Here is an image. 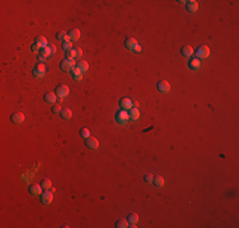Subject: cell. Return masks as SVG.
<instances>
[{
	"instance_id": "obj_2",
	"label": "cell",
	"mask_w": 239,
	"mask_h": 228,
	"mask_svg": "<svg viewBox=\"0 0 239 228\" xmlns=\"http://www.w3.org/2000/svg\"><path fill=\"white\" fill-rule=\"evenodd\" d=\"M196 58H199V60H202V58H207L210 56V48L207 46H200L195 51Z\"/></svg>"
},
{
	"instance_id": "obj_14",
	"label": "cell",
	"mask_w": 239,
	"mask_h": 228,
	"mask_svg": "<svg viewBox=\"0 0 239 228\" xmlns=\"http://www.w3.org/2000/svg\"><path fill=\"white\" fill-rule=\"evenodd\" d=\"M35 45H37V46L42 49V48H45L48 43H47V39H46L44 36H37V37L35 38Z\"/></svg>"
},
{
	"instance_id": "obj_13",
	"label": "cell",
	"mask_w": 239,
	"mask_h": 228,
	"mask_svg": "<svg viewBox=\"0 0 239 228\" xmlns=\"http://www.w3.org/2000/svg\"><path fill=\"white\" fill-rule=\"evenodd\" d=\"M186 9L190 13H195L199 9V3L196 0H190V2H186Z\"/></svg>"
},
{
	"instance_id": "obj_9",
	"label": "cell",
	"mask_w": 239,
	"mask_h": 228,
	"mask_svg": "<svg viewBox=\"0 0 239 228\" xmlns=\"http://www.w3.org/2000/svg\"><path fill=\"white\" fill-rule=\"evenodd\" d=\"M85 146H87L88 148H90V150H97L99 147V142H98L97 138L90 136L88 138H85Z\"/></svg>"
},
{
	"instance_id": "obj_25",
	"label": "cell",
	"mask_w": 239,
	"mask_h": 228,
	"mask_svg": "<svg viewBox=\"0 0 239 228\" xmlns=\"http://www.w3.org/2000/svg\"><path fill=\"white\" fill-rule=\"evenodd\" d=\"M41 186H42V189L44 190H48V189H51V186H52V183H51V180L50 179H44L41 181Z\"/></svg>"
},
{
	"instance_id": "obj_37",
	"label": "cell",
	"mask_w": 239,
	"mask_h": 228,
	"mask_svg": "<svg viewBox=\"0 0 239 228\" xmlns=\"http://www.w3.org/2000/svg\"><path fill=\"white\" fill-rule=\"evenodd\" d=\"M132 51H135V52H140V51H141V47L139 46V45H136L135 47H134V49Z\"/></svg>"
},
{
	"instance_id": "obj_1",
	"label": "cell",
	"mask_w": 239,
	"mask_h": 228,
	"mask_svg": "<svg viewBox=\"0 0 239 228\" xmlns=\"http://www.w3.org/2000/svg\"><path fill=\"white\" fill-rule=\"evenodd\" d=\"M75 67H76V63L74 61V58H65V60H63L61 63H60V69L64 72H71Z\"/></svg>"
},
{
	"instance_id": "obj_8",
	"label": "cell",
	"mask_w": 239,
	"mask_h": 228,
	"mask_svg": "<svg viewBox=\"0 0 239 228\" xmlns=\"http://www.w3.org/2000/svg\"><path fill=\"white\" fill-rule=\"evenodd\" d=\"M41 53L44 55L45 57H48V56H52L54 53H56V47H55V45H52V43H48L45 48H42L41 49Z\"/></svg>"
},
{
	"instance_id": "obj_16",
	"label": "cell",
	"mask_w": 239,
	"mask_h": 228,
	"mask_svg": "<svg viewBox=\"0 0 239 228\" xmlns=\"http://www.w3.org/2000/svg\"><path fill=\"white\" fill-rule=\"evenodd\" d=\"M44 100L48 104H55L56 103V94L55 92H47L44 96Z\"/></svg>"
},
{
	"instance_id": "obj_24",
	"label": "cell",
	"mask_w": 239,
	"mask_h": 228,
	"mask_svg": "<svg viewBox=\"0 0 239 228\" xmlns=\"http://www.w3.org/2000/svg\"><path fill=\"white\" fill-rule=\"evenodd\" d=\"M115 227H117V228H127V227H129V221H127V219H118V221H116Z\"/></svg>"
},
{
	"instance_id": "obj_29",
	"label": "cell",
	"mask_w": 239,
	"mask_h": 228,
	"mask_svg": "<svg viewBox=\"0 0 239 228\" xmlns=\"http://www.w3.org/2000/svg\"><path fill=\"white\" fill-rule=\"evenodd\" d=\"M79 134H80L83 138H88V137H90V132H89L88 128H82L80 132H79Z\"/></svg>"
},
{
	"instance_id": "obj_20",
	"label": "cell",
	"mask_w": 239,
	"mask_h": 228,
	"mask_svg": "<svg viewBox=\"0 0 239 228\" xmlns=\"http://www.w3.org/2000/svg\"><path fill=\"white\" fill-rule=\"evenodd\" d=\"M188 67H190L191 70H197V69H200V67H201L200 60H199V58H192V60L188 62Z\"/></svg>"
},
{
	"instance_id": "obj_3",
	"label": "cell",
	"mask_w": 239,
	"mask_h": 228,
	"mask_svg": "<svg viewBox=\"0 0 239 228\" xmlns=\"http://www.w3.org/2000/svg\"><path fill=\"white\" fill-rule=\"evenodd\" d=\"M40 200H41V203L44 205H50L51 203H52V200H54L52 193L48 191V190H45V193H42L40 195Z\"/></svg>"
},
{
	"instance_id": "obj_22",
	"label": "cell",
	"mask_w": 239,
	"mask_h": 228,
	"mask_svg": "<svg viewBox=\"0 0 239 228\" xmlns=\"http://www.w3.org/2000/svg\"><path fill=\"white\" fill-rule=\"evenodd\" d=\"M153 184H154L157 188H161V186H164V179L160 175H157V176H154V179H153Z\"/></svg>"
},
{
	"instance_id": "obj_28",
	"label": "cell",
	"mask_w": 239,
	"mask_h": 228,
	"mask_svg": "<svg viewBox=\"0 0 239 228\" xmlns=\"http://www.w3.org/2000/svg\"><path fill=\"white\" fill-rule=\"evenodd\" d=\"M61 47H63V49L65 51V52H69V51L73 49V43L71 42H63Z\"/></svg>"
},
{
	"instance_id": "obj_17",
	"label": "cell",
	"mask_w": 239,
	"mask_h": 228,
	"mask_svg": "<svg viewBox=\"0 0 239 228\" xmlns=\"http://www.w3.org/2000/svg\"><path fill=\"white\" fill-rule=\"evenodd\" d=\"M69 37H70V41H73V42H76L79 38H80V31L79 29H71L70 32H69Z\"/></svg>"
},
{
	"instance_id": "obj_26",
	"label": "cell",
	"mask_w": 239,
	"mask_h": 228,
	"mask_svg": "<svg viewBox=\"0 0 239 228\" xmlns=\"http://www.w3.org/2000/svg\"><path fill=\"white\" fill-rule=\"evenodd\" d=\"M127 221H129V223H131V224H136L139 221V215L136 213H130L129 215H127Z\"/></svg>"
},
{
	"instance_id": "obj_19",
	"label": "cell",
	"mask_w": 239,
	"mask_h": 228,
	"mask_svg": "<svg viewBox=\"0 0 239 228\" xmlns=\"http://www.w3.org/2000/svg\"><path fill=\"white\" fill-rule=\"evenodd\" d=\"M138 45V41H136L135 38H127L126 41H125V47L127 48V49H134V47Z\"/></svg>"
},
{
	"instance_id": "obj_5",
	"label": "cell",
	"mask_w": 239,
	"mask_h": 228,
	"mask_svg": "<svg viewBox=\"0 0 239 228\" xmlns=\"http://www.w3.org/2000/svg\"><path fill=\"white\" fill-rule=\"evenodd\" d=\"M118 105L122 110H130V109L134 107V101L130 98H121L118 101Z\"/></svg>"
},
{
	"instance_id": "obj_33",
	"label": "cell",
	"mask_w": 239,
	"mask_h": 228,
	"mask_svg": "<svg viewBox=\"0 0 239 228\" xmlns=\"http://www.w3.org/2000/svg\"><path fill=\"white\" fill-rule=\"evenodd\" d=\"M153 179H154V176H153L151 174H146L144 177V181L145 183H153Z\"/></svg>"
},
{
	"instance_id": "obj_12",
	"label": "cell",
	"mask_w": 239,
	"mask_h": 228,
	"mask_svg": "<svg viewBox=\"0 0 239 228\" xmlns=\"http://www.w3.org/2000/svg\"><path fill=\"white\" fill-rule=\"evenodd\" d=\"M157 89L160 91V92H168L170 90V85L168 84V81L165 80H161L157 84Z\"/></svg>"
},
{
	"instance_id": "obj_4",
	"label": "cell",
	"mask_w": 239,
	"mask_h": 228,
	"mask_svg": "<svg viewBox=\"0 0 239 228\" xmlns=\"http://www.w3.org/2000/svg\"><path fill=\"white\" fill-rule=\"evenodd\" d=\"M115 119L120 124H125L127 121L130 119V115H129V113H127V110H120V112L116 113Z\"/></svg>"
},
{
	"instance_id": "obj_31",
	"label": "cell",
	"mask_w": 239,
	"mask_h": 228,
	"mask_svg": "<svg viewBox=\"0 0 239 228\" xmlns=\"http://www.w3.org/2000/svg\"><path fill=\"white\" fill-rule=\"evenodd\" d=\"M66 58H75L76 56V52H75V48H73L71 51H69V52H66Z\"/></svg>"
},
{
	"instance_id": "obj_21",
	"label": "cell",
	"mask_w": 239,
	"mask_h": 228,
	"mask_svg": "<svg viewBox=\"0 0 239 228\" xmlns=\"http://www.w3.org/2000/svg\"><path fill=\"white\" fill-rule=\"evenodd\" d=\"M60 117H61L63 119H66V121H69L70 118L73 117V112L70 110L69 108H65V109H63V110H61V113H60Z\"/></svg>"
},
{
	"instance_id": "obj_34",
	"label": "cell",
	"mask_w": 239,
	"mask_h": 228,
	"mask_svg": "<svg viewBox=\"0 0 239 228\" xmlns=\"http://www.w3.org/2000/svg\"><path fill=\"white\" fill-rule=\"evenodd\" d=\"M75 52H76L75 58H80V57L83 56V51H82V48H79V47H76V48H75Z\"/></svg>"
},
{
	"instance_id": "obj_35",
	"label": "cell",
	"mask_w": 239,
	"mask_h": 228,
	"mask_svg": "<svg viewBox=\"0 0 239 228\" xmlns=\"http://www.w3.org/2000/svg\"><path fill=\"white\" fill-rule=\"evenodd\" d=\"M31 49L33 51V52H38V51H41V48H40L37 45H32V46H31Z\"/></svg>"
},
{
	"instance_id": "obj_15",
	"label": "cell",
	"mask_w": 239,
	"mask_h": 228,
	"mask_svg": "<svg viewBox=\"0 0 239 228\" xmlns=\"http://www.w3.org/2000/svg\"><path fill=\"white\" fill-rule=\"evenodd\" d=\"M181 53H182L184 57H191V56L195 53V51H193V48H192L190 45H186V46H183V47L181 48Z\"/></svg>"
},
{
	"instance_id": "obj_27",
	"label": "cell",
	"mask_w": 239,
	"mask_h": 228,
	"mask_svg": "<svg viewBox=\"0 0 239 228\" xmlns=\"http://www.w3.org/2000/svg\"><path fill=\"white\" fill-rule=\"evenodd\" d=\"M76 67L82 71V72H85L88 70V62H85V61H79L78 63H76Z\"/></svg>"
},
{
	"instance_id": "obj_6",
	"label": "cell",
	"mask_w": 239,
	"mask_h": 228,
	"mask_svg": "<svg viewBox=\"0 0 239 228\" xmlns=\"http://www.w3.org/2000/svg\"><path fill=\"white\" fill-rule=\"evenodd\" d=\"M46 72V66L44 63H37L32 70V74L35 78H42Z\"/></svg>"
},
{
	"instance_id": "obj_7",
	"label": "cell",
	"mask_w": 239,
	"mask_h": 228,
	"mask_svg": "<svg viewBox=\"0 0 239 228\" xmlns=\"http://www.w3.org/2000/svg\"><path fill=\"white\" fill-rule=\"evenodd\" d=\"M69 92H70V89H69V86H66V85H59L55 89L56 96H60V98H65L66 95H69Z\"/></svg>"
},
{
	"instance_id": "obj_32",
	"label": "cell",
	"mask_w": 239,
	"mask_h": 228,
	"mask_svg": "<svg viewBox=\"0 0 239 228\" xmlns=\"http://www.w3.org/2000/svg\"><path fill=\"white\" fill-rule=\"evenodd\" d=\"M66 36H67V34H66V33L61 31V32H57V34H56V38H57V39H60V41H64Z\"/></svg>"
},
{
	"instance_id": "obj_30",
	"label": "cell",
	"mask_w": 239,
	"mask_h": 228,
	"mask_svg": "<svg viewBox=\"0 0 239 228\" xmlns=\"http://www.w3.org/2000/svg\"><path fill=\"white\" fill-rule=\"evenodd\" d=\"M61 110H63V109H61V107H60V104L59 105L55 104L52 108H51V113H52V114H60V113H61Z\"/></svg>"
},
{
	"instance_id": "obj_11",
	"label": "cell",
	"mask_w": 239,
	"mask_h": 228,
	"mask_svg": "<svg viewBox=\"0 0 239 228\" xmlns=\"http://www.w3.org/2000/svg\"><path fill=\"white\" fill-rule=\"evenodd\" d=\"M28 191L32 194V195H35V197H38L42 194V186H41V184H32L29 185V188H28Z\"/></svg>"
},
{
	"instance_id": "obj_23",
	"label": "cell",
	"mask_w": 239,
	"mask_h": 228,
	"mask_svg": "<svg viewBox=\"0 0 239 228\" xmlns=\"http://www.w3.org/2000/svg\"><path fill=\"white\" fill-rule=\"evenodd\" d=\"M71 75H73V79L74 80H82V78H83V74H82V71L78 69V67H75V69L71 71Z\"/></svg>"
},
{
	"instance_id": "obj_10",
	"label": "cell",
	"mask_w": 239,
	"mask_h": 228,
	"mask_svg": "<svg viewBox=\"0 0 239 228\" xmlns=\"http://www.w3.org/2000/svg\"><path fill=\"white\" fill-rule=\"evenodd\" d=\"M10 121H12V123H14V124H21V123L24 122V114L21 113V112H15V113L12 114Z\"/></svg>"
},
{
	"instance_id": "obj_36",
	"label": "cell",
	"mask_w": 239,
	"mask_h": 228,
	"mask_svg": "<svg viewBox=\"0 0 239 228\" xmlns=\"http://www.w3.org/2000/svg\"><path fill=\"white\" fill-rule=\"evenodd\" d=\"M38 60H40L41 62H44V61L46 60V57H45L44 55H42V53H38Z\"/></svg>"
},
{
	"instance_id": "obj_18",
	"label": "cell",
	"mask_w": 239,
	"mask_h": 228,
	"mask_svg": "<svg viewBox=\"0 0 239 228\" xmlns=\"http://www.w3.org/2000/svg\"><path fill=\"white\" fill-rule=\"evenodd\" d=\"M129 115H130V119H131V121H138L139 118H140V112H139V109H138V108H131Z\"/></svg>"
}]
</instances>
